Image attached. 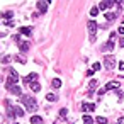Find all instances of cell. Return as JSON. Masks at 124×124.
<instances>
[{"label": "cell", "mask_w": 124, "mask_h": 124, "mask_svg": "<svg viewBox=\"0 0 124 124\" xmlns=\"http://www.w3.org/2000/svg\"><path fill=\"white\" fill-rule=\"evenodd\" d=\"M21 100H22V104L26 105V109H27L31 114L38 110V102H36L32 97H29V95H22V97H21Z\"/></svg>", "instance_id": "1"}, {"label": "cell", "mask_w": 124, "mask_h": 124, "mask_svg": "<svg viewBox=\"0 0 124 124\" xmlns=\"http://www.w3.org/2000/svg\"><path fill=\"white\" fill-rule=\"evenodd\" d=\"M97 29H99V26H97L95 21H88V22H87V31H88V39H90V43L95 41V38H97Z\"/></svg>", "instance_id": "2"}, {"label": "cell", "mask_w": 124, "mask_h": 124, "mask_svg": "<svg viewBox=\"0 0 124 124\" xmlns=\"http://www.w3.org/2000/svg\"><path fill=\"white\" fill-rule=\"evenodd\" d=\"M116 65H117V61H116L114 56H110V54H105V56H104V66H105L107 70H114Z\"/></svg>", "instance_id": "3"}, {"label": "cell", "mask_w": 124, "mask_h": 124, "mask_svg": "<svg viewBox=\"0 0 124 124\" xmlns=\"http://www.w3.org/2000/svg\"><path fill=\"white\" fill-rule=\"evenodd\" d=\"M5 87H7V90H9L10 93L22 97V90H21V87H19V85H5Z\"/></svg>", "instance_id": "4"}, {"label": "cell", "mask_w": 124, "mask_h": 124, "mask_svg": "<svg viewBox=\"0 0 124 124\" xmlns=\"http://www.w3.org/2000/svg\"><path fill=\"white\" fill-rule=\"evenodd\" d=\"M48 5H49V2H38V10H39V14H46V10H48Z\"/></svg>", "instance_id": "5"}, {"label": "cell", "mask_w": 124, "mask_h": 124, "mask_svg": "<svg viewBox=\"0 0 124 124\" xmlns=\"http://www.w3.org/2000/svg\"><path fill=\"white\" fill-rule=\"evenodd\" d=\"M119 88V80H112L105 85V90H117Z\"/></svg>", "instance_id": "6"}, {"label": "cell", "mask_w": 124, "mask_h": 124, "mask_svg": "<svg viewBox=\"0 0 124 124\" xmlns=\"http://www.w3.org/2000/svg\"><path fill=\"white\" fill-rule=\"evenodd\" d=\"M114 5H116L114 2H100V4H99V10H105V9L114 7Z\"/></svg>", "instance_id": "7"}, {"label": "cell", "mask_w": 124, "mask_h": 124, "mask_svg": "<svg viewBox=\"0 0 124 124\" xmlns=\"http://www.w3.org/2000/svg\"><path fill=\"white\" fill-rule=\"evenodd\" d=\"M93 109H95V105L90 104V102H88V104H87V102L82 104V110H85V112H90V110H93Z\"/></svg>", "instance_id": "8"}, {"label": "cell", "mask_w": 124, "mask_h": 124, "mask_svg": "<svg viewBox=\"0 0 124 124\" xmlns=\"http://www.w3.org/2000/svg\"><path fill=\"white\" fill-rule=\"evenodd\" d=\"M104 17H105V21H114L117 17V12H105Z\"/></svg>", "instance_id": "9"}, {"label": "cell", "mask_w": 124, "mask_h": 124, "mask_svg": "<svg viewBox=\"0 0 124 124\" xmlns=\"http://www.w3.org/2000/svg\"><path fill=\"white\" fill-rule=\"evenodd\" d=\"M19 32H21V34H26V36H32V29H31V27H21Z\"/></svg>", "instance_id": "10"}, {"label": "cell", "mask_w": 124, "mask_h": 124, "mask_svg": "<svg viewBox=\"0 0 124 124\" xmlns=\"http://www.w3.org/2000/svg\"><path fill=\"white\" fill-rule=\"evenodd\" d=\"M29 87H31V90H32V92H39V90H41L39 82H32V83H29Z\"/></svg>", "instance_id": "11"}, {"label": "cell", "mask_w": 124, "mask_h": 124, "mask_svg": "<svg viewBox=\"0 0 124 124\" xmlns=\"http://www.w3.org/2000/svg\"><path fill=\"white\" fill-rule=\"evenodd\" d=\"M14 110H16V116H17V117H22V116H24V109H22V107L14 105Z\"/></svg>", "instance_id": "12"}, {"label": "cell", "mask_w": 124, "mask_h": 124, "mask_svg": "<svg viewBox=\"0 0 124 124\" xmlns=\"http://www.w3.org/2000/svg\"><path fill=\"white\" fill-rule=\"evenodd\" d=\"M31 124H43V117H39V116H32V117H31Z\"/></svg>", "instance_id": "13"}, {"label": "cell", "mask_w": 124, "mask_h": 124, "mask_svg": "<svg viewBox=\"0 0 124 124\" xmlns=\"http://www.w3.org/2000/svg\"><path fill=\"white\" fill-rule=\"evenodd\" d=\"M19 46H21V51H22V53L29 51V48H31V44H29V43H26V41H24V43H21Z\"/></svg>", "instance_id": "14"}, {"label": "cell", "mask_w": 124, "mask_h": 124, "mask_svg": "<svg viewBox=\"0 0 124 124\" xmlns=\"http://www.w3.org/2000/svg\"><path fill=\"white\" fill-rule=\"evenodd\" d=\"M83 124H93V119H92L88 114H85V116H83Z\"/></svg>", "instance_id": "15"}, {"label": "cell", "mask_w": 124, "mask_h": 124, "mask_svg": "<svg viewBox=\"0 0 124 124\" xmlns=\"http://www.w3.org/2000/svg\"><path fill=\"white\" fill-rule=\"evenodd\" d=\"M51 85H53L54 88H60V87H61V80H60V78H54V80L51 82Z\"/></svg>", "instance_id": "16"}, {"label": "cell", "mask_w": 124, "mask_h": 124, "mask_svg": "<svg viewBox=\"0 0 124 124\" xmlns=\"http://www.w3.org/2000/svg\"><path fill=\"white\" fill-rule=\"evenodd\" d=\"M9 73H10V77H14V78H17V80H19V73H17L14 68H9Z\"/></svg>", "instance_id": "17"}, {"label": "cell", "mask_w": 124, "mask_h": 124, "mask_svg": "<svg viewBox=\"0 0 124 124\" xmlns=\"http://www.w3.org/2000/svg\"><path fill=\"white\" fill-rule=\"evenodd\" d=\"M46 100L54 102V100H56V93H48V95H46Z\"/></svg>", "instance_id": "18"}, {"label": "cell", "mask_w": 124, "mask_h": 124, "mask_svg": "<svg viewBox=\"0 0 124 124\" xmlns=\"http://www.w3.org/2000/svg\"><path fill=\"white\" fill-rule=\"evenodd\" d=\"M97 14H99V7H92V9H90V16H92V17H95Z\"/></svg>", "instance_id": "19"}, {"label": "cell", "mask_w": 124, "mask_h": 124, "mask_svg": "<svg viewBox=\"0 0 124 124\" xmlns=\"http://www.w3.org/2000/svg\"><path fill=\"white\" fill-rule=\"evenodd\" d=\"M95 121H97V124H107V119H105V117H100V116H99Z\"/></svg>", "instance_id": "20"}, {"label": "cell", "mask_w": 124, "mask_h": 124, "mask_svg": "<svg viewBox=\"0 0 124 124\" xmlns=\"http://www.w3.org/2000/svg\"><path fill=\"white\" fill-rule=\"evenodd\" d=\"M16 61H17V63H22V65H24V63H26V58H24V56H19V54H17V56H16Z\"/></svg>", "instance_id": "21"}, {"label": "cell", "mask_w": 124, "mask_h": 124, "mask_svg": "<svg viewBox=\"0 0 124 124\" xmlns=\"http://www.w3.org/2000/svg\"><path fill=\"white\" fill-rule=\"evenodd\" d=\"M100 68H102V65H100V63H93V66H92V70H93V71H99Z\"/></svg>", "instance_id": "22"}, {"label": "cell", "mask_w": 124, "mask_h": 124, "mask_svg": "<svg viewBox=\"0 0 124 124\" xmlns=\"http://www.w3.org/2000/svg\"><path fill=\"white\" fill-rule=\"evenodd\" d=\"M9 61H10V56H4L2 58V65H7Z\"/></svg>", "instance_id": "23"}, {"label": "cell", "mask_w": 124, "mask_h": 124, "mask_svg": "<svg viewBox=\"0 0 124 124\" xmlns=\"http://www.w3.org/2000/svg\"><path fill=\"white\" fill-rule=\"evenodd\" d=\"M2 17H4V19H10V17H12V12L9 10V12H5V14L2 16Z\"/></svg>", "instance_id": "24"}, {"label": "cell", "mask_w": 124, "mask_h": 124, "mask_svg": "<svg viewBox=\"0 0 124 124\" xmlns=\"http://www.w3.org/2000/svg\"><path fill=\"white\" fill-rule=\"evenodd\" d=\"M97 92H99V97H102V95H104V93H105L107 90H105V87H104V88H99Z\"/></svg>", "instance_id": "25"}, {"label": "cell", "mask_w": 124, "mask_h": 124, "mask_svg": "<svg viewBox=\"0 0 124 124\" xmlns=\"http://www.w3.org/2000/svg\"><path fill=\"white\" fill-rule=\"evenodd\" d=\"M66 112H68L66 109H61V110H60V116H61V117H65V116H66Z\"/></svg>", "instance_id": "26"}, {"label": "cell", "mask_w": 124, "mask_h": 124, "mask_svg": "<svg viewBox=\"0 0 124 124\" xmlns=\"http://www.w3.org/2000/svg\"><path fill=\"white\" fill-rule=\"evenodd\" d=\"M5 26H7V27H12V26H14V22H12V21H7V22H5Z\"/></svg>", "instance_id": "27"}, {"label": "cell", "mask_w": 124, "mask_h": 124, "mask_svg": "<svg viewBox=\"0 0 124 124\" xmlns=\"http://www.w3.org/2000/svg\"><path fill=\"white\" fill-rule=\"evenodd\" d=\"M117 32H119V34H124V26H122V27H119V29H117Z\"/></svg>", "instance_id": "28"}, {"label": "cell", "mask_w": 124, "mask_h": 124, "mask_svg": "<svg viewBox=\"0 0 124 124\" xmlns=\"http://www.w3.org/2000/svg\"><path fill=\"white\" fill-rule=\"evenodd\" d=\"M119 46H122V48H124V38H121V39H119Z\"/></svg>", "instance_id": "29"}, {"label": "cell", "mask_w": 124, "mask_h": 124, "mask_svg": "<svg viewBox=\"0 0 124 124\" xmlns=\"http://www.w3.org/2000/svg\"><path fill=\"white\" fill-rule=\"evenodd\" d=\"M119 68H121V70H124V63H119Z\"/></svg>", "instance_id": "30"}, {"label": "cell", "mask_w": 124, "mask_h": 124, "mask_svg": "<svg viewBox=\"0 0 124 124\" xmlns=\"http://www.w3.org/2000/svg\"><path fill=\"white\" fill-rule=\"evenodd\" d=\"M119 124H124V117H121V119H119Z\"/></svg>", "instance_id": "31"}, {"label": "cell", "mask_w": 124, "mask_h": 124, "mask_svg": "<svg viewBox=\"0 0 124 124\" xmlns=\"http://www.w3.org/2000/svg\"><path fill=\"white\" fill-rule=\"evenodd\" d=\"M122 22H124V17H122Z\"/></svg>", "instance_id": "32"}, {"label": "cell", "mask_w": 124, "mask_h": 124, "mask_svg": "<svg viewBox=\"0 0 124 124\" xmlns=\"http://www.w3.org/2000/svg\"><path fill=\"white\" fill-rule=\"evenodd\" d=\"M16 124H19V122H16Z\"/></svg>", "instance_id": "33"}]
</instances>
